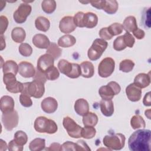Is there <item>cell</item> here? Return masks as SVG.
I'll use <instances>...</instances> for the list:
<instances>
[{
    "label": "cell",
    "instance_id": "obj_16",
    "mask_svg": "<svg viewBox=\"0 0 151 151\" xmlns=\"http://www.w3.org/2000/svg\"><path fill=\"white\" fill-rule=\"evenodd\" d=\"M41 107L44 112L48 114L53 113L58 108V102L54 98L48 97L42 100Z\"/></svg>",
    "mask_w": 151,
    "mask_h": 151
},
{
    "label": "cell",
    "instance_id": "obj_54",
    "mask_svg": "<svg viewBox=\"0 0 151 151\" xmlns=\"http://www.w3.org/2000/svg\"><path fill=\"white\" fill-rule=\"evenodd\" d=\"M45 150L50 151H60L61 150V145L58 143H53L48 147H47Z\"/></svg>",
    "mask_w": 151,
    "mask_h": 151
},
{
    "label": "cell",
    "instance_id": "obj_23",
    "mask_svg": "<svg viewBox=\"0 0 151 151\" xmlns=\"http://www.w3.org/2000/svg\"><path fill=\"white\" fill-rule=\"evenodd\" d=\"M100 107L102 114L106 117L112 116L114 113V104L111 100H105L102 99L100 102Z\"/></svg>",
    "mask_w": 151,
    "mask_h": 151
},
{
    "label": "cell",
    "instance_id": "obj_9",
    "mask_svg": "<svg viewBox=\"0 0 151 151\" xmlns=\"http://www.w3.org/2000/svg\"><path fill=\"white\" fill-rule=\"evenodd\" d=\"M114 68V60L110 57L104 58L99 64L98 74L101 77L107 78L112 74Z\"/></svg>",
    "mask_w": 151,
    "mask_h": 151
},
{
    "label": "cell",
    "instance_id": "obj_33",
    "mask_svg": "<svg viewBox=\"0 0 151 151\" xmlns=\"http://www.w3.org/2000/svg\"><path fill=\"white\" fill-rule=\"evenodd\" d=\"M46 53L50 54L52 56L54 60H56L61 56L62 54V50L55 42H51L47 49Z\"/></svg>",
    "mask_w": 151,
    "mask_h": 151
},
{
    "label": "cell",
    "instance_id": "obj_25",
    "mask_svg": "<svg viewBox=\"0 0 151 151\" xmlns=\"http://www.w3.org/2000/svg\"><path fill=\"white\" fill-rule=\"evenodd\" d=\"M76 42V38L70 34H66L61 37L58 40V45L63 48H68L73 46Z\"/></svg>",
    "mask_w": 151,
    "mask_h": 151
},
{
    "label": "cell",
    "instance_id": "obj_34",
    "mask_svg": "<svg viewBox=\"0 0 151 151\" xmlns=\"http://www.w3.org/2000/svg\"><path fill=\"white\" fill-rule=\"evenodd\" d=\"M130 125L133 129L144 128L146 126L145 121L143 118L138 114L133 116L130 120Z\"/></svg>",
    "mask_w": 151,
    "mask_h": 151
},
{
    "label": "cell",
    "instance_id": "obj_20",
    "mask_svg": "<svg viewBox=\"0 0 151 151\" xmlns=\"http://www.w3.org/2000/svg\"><path fill=\"white\" fill-rule=\"evenodd\" d=\"M136 86L140 88L147 87L150 83V76L149 73H139L134 79V83Z\"/></svg>",
    "mask_w": 151,
    "mask_h": 151
},
{
    "label": "cell",
    "instance_id": "obj_3",
    "mask_svg": "<svg viewBox=\"0 0 151 151\" xmlns=\"http://www.w3.org/2000/svg\"><path fill=\"white\" fill-rule=\"evenodd\" d=\"M57 66L59 71L69 78H77L81 76V68L78 64L62 59L59 61Z\"/></svg>",
    "mask_w": 151,
    "mask_h": 151
},
{
    "label": "cell",
    "instance_id": "obj_38",
    "mask_svg": "<svg viewBox=\"0 0 151 151\" xmlns=\"http://www.w3.org/2000/svg\"><path fill=\"white\" fill-rule=\"evenodd\" d=\"M96 133V129L93 126H84L82 129L81 137L87 139L93 138Z\"/></svg>",
    "mask_w": 151,
    "mask_h": 151
},
{
    "label": "cell",
    "instance_id": "obj_39",
    "mask_svg": "<svg viewBox=\"0 0 151 151\" xmlns=\"http://www.w3.org/2000/svg\"><path fill=\"white\" fill-rule=\"evenodd\" d=\"M108 30L110 34L113 37L120 34L123 30V27L122 24L117 22L113 23L107 27Z\"/></svg>",
    "mask_w": 151,
    "mask_h": 151
},
{
    "label": "cell",
    "instance_id": "obj_55",
    "mask_svg": "<svg viewBox=\"0 0 151 151\" xmlns=\"http://www.w3.org/2000/svg\"><path fill=\"white\" fill-rule=\"evenodd\" d=\"M143 103L145 106H150L151 102H150V92L147 93L143 100Z\"/></svg>",
    "mask_w": 151,
    "mask_h": 151
},
{
    "label": "cell",
    "instance_id": "obj_45",
    "mask_svg": "<svg viewBox=\"0 0 151 151\" xmlns=\"http://www.w3.org/2000/svg\"><path fill=\"white\" fill-rule=\"evenodd\" d=\"M84 13L83 12H78L76 13L74 17V22L76 27H80V28H83L84 27L83 24V17H84Z\"/></svg>",
    "mask_w": 151,
    "mask_h": 151
},
{
    "label": "cell",
    "instance_id": "obj_42",
    "mask_svg": "<svg viewBox=\"0 0 151 151\" xmlns=\"http://www.w3.org/2000/svg\"><path fill=\"white\" fill-rule=\"evenodd\" d=\"M47 79L48 80H55L57 79L60 76V73L58 69L53 66L50 69H49L46 73H45Z\"/></svg>",
    "mask_w": 151,
    "mask_h": 151
},
{
    "label": "cell",
    "instance_id": "obj_1",
    "mask_svg": "<svg viewBox=\"0 0 151 151\" xmlns=\"http://www.w3.org/2000/svg\"><path fill=\"white\" fill-rule=\"evenodd\" d=\"M151 132L148 129H140L134 132L128 140V146L131 151H150Z\"/></svg>",
    "mask_w": 151,
    "mask_h": 151
},
{
    "label": "cell",
    "instance_id": "obj_37",
    "mask_svg": "<svg viewBox=\"0 0 151 151\" xmlns=\"http://www.w3.org/2000/svg\"><path fill=\"white\" fill-rule=\"evenodd\" d=\"M134 66V62L129 59L122 60L119 64V70L124 73H129L132 71Z\"/></svg>",
    "mask_w": 151,
    "mask_h": 151
},
{
    "label": "cell",
    "instance_id": "obj_43",
    "mask_svg": "<svg viewBox=\"0 0 151 151\" xmlns=\"http://www.w3.org/2000/svg\"><path fill=\"white\" fill-rule=\"evenodd\" d=\"M19 102L21 105L25 107H29L32 105V101L31 99V97L23 93H21L19 96Z\"/></svg>",
    "mask_w": 151,
    "mask_h": 151
},
{
    "label": "cell",
    "instance_id": "obj_35",
    "mask_svg": "<svg viewBox=\"0 0 151 151\" xmlns=\"http://www.w3.org/2000/svg\"><path fill=\"white\" fill-rule=\"evenodd\" d=\"M41 8L44 12L52 14L56 8V2L54 0H44L41 3Z\"/></svg>",
    "mask_w": 151,
    "mask_h": 151
},
{
    "label": "cell",
    "instance_id": "obj_49",
    "mask_svg": "<svg viewBox=\"0 0 151 151\" xmlns=\"http://www.w3.org/2000/svg\"><path fill=\"white\" fill-rule=\"evenodd\" d=\"M61 150H77L76 143L67 141L61 145Z\"/></svg>",
    "mask_w": 151,
    "mask_h": 151
},
{
    "label": "cell",
    "instance_id": "obj_6",
    "mask_svg": "<svg viewBox=\"0 0 151 151\" xmlns=\"http://www.w3.org/2000/svg\"><path fill=\"white\" fill-rule=\"evenodd\" d=\"M107 42L101 38L94 40L87 52L88 58L91 61H96L99 59L107 48Z\"/></svg>",
    "mask_w": 151,
    "mask_h": 151
},
{
    "label": "cell",
    "instance_id": "obj_51",
    "mask_svg": "<svg viewBox=\"0 0 151 151\" xmlns=\"http://www.w3.org/2000/svg\"><path fill=\"white\" fill-rule=\"evenodd\" d=\"M77 151L78 150H90V148L88 147L87 144L83 140H78L77 143Z\"/></svg>",
    "mask_w": 151,
    "mask_h": 151
},
{
    "label": "cell",
    "instance_id": "obj_53",
    "mask_svg": "<svg viewBox=\"0 0 151 151\" xmlns=\"http://www.w3.org/2000/svg\"><path fill=\"white\" fill-rule=\"evenodd\" d=\"M104 1H89V3H90L93 7L97 9H103L104 5Z\"/></svg>",
    "mask_w": 151,
    "mask_h": 151
},
{
    "label": "cell",
    "instance_id": "obj_21",
    "mask_svg": "<svg viewBox=\"0 0 151 151\" xmlns=\"http://www.w3.org/2000/svg\"><path fill=\"white\" fill-rule=\"evenodd\" d=\"M98 23V17L93 12H88L84 14L83 24L84 27L93 28L95 27Z\"/></svg>",
    "mask_w": 151,
    "mask_h": 151
},
{
    "label": "cell",
    "instance_id": "obj_46",
    "mask_svg": "<svg viewBox=\"0 0 151 151\" xmlns=\"http://www.w3.org/2000/svg\"><path fill=\"white\" fill-rule=\"evenodd\" d=\"M33 80L38 81H40V82H41V83L45 84V83L46 82L47 79L45 73L41 72V71H40L39 70H38L37 68V70L35 71V74L34 76L33 77Z\"/></svg>",
    "mask_w": 151,
    "mask_h": 151
},
{
    "label": "cell",
    "instance_id": "obj_44",
    "mask_svg": "<svg viewBox=\"0 0 151 151\" xmlns=\"http://www.w3.org/2000/svg\"><path fill=\"white\" fill-rule=\"evenodd\" d=\"M123 37L126 47H128L129 48L133 47L135 42V40L133 36L130 32H126V33L123 35Z\"/></svg>",
    "mask_w": 151,
    "mask_h": 151
},
{
    "label": "cell",
    "instance_id": "obj_19",
    "mask_svg": "<svg viewBox=\"0 0 151 151\" xmlns=\"http://www.w3.org/2000/svg\"><path fill=\"white\" fill-rule=\"evenodd\" d=\"M74 110L79 116H83L89 111V104L84 99H77L74 103Z\"/></svg>",
    "mask_w": 151,
    "mask_h": 151
},
{
    "label": "cell",
    "instance_id": "obj_10",
    "mask_svg": "<svg viewBox=\"0 0 151 151\" xmlns=\"http://www.w3.org/2000/svg\"><path fill=\"white\" fill-rule=\"evenodd\" d=\"M32 11L31 6L27 3L21 4L13 14L14 21L18 24H22L25 22L27 17L29 15Z\"/></svg>",
    "mask_w": 151,
    "mask_h": 151
},
{
    "label": "cell",
    "instance_id": "obj_18",
    "mask_svg": "<svg viewBox=\"0 0 151 151\" xmlns=\"http://www.w3.org/2000/svg\"><path fill=\"white\" fill-rule=\"evenodd\" d=\"M33 44L37 48L41 49H47L50 44L48 38L44 34H35L32 40Z\"/></svg>",
    "mask_w": 151,
    "mask_h": 151
},
{
    "label": "cell",
    "instance_id": "obj_17",
    "mask_svg": "<svg viewBox=\"0 0 151 151\" xmlns=\"http://www.w3.org/2000/svg\"><path fill=\"white\" fill-rule=\"evenodd\" d=\"M14 99L9 96H4L1 99V110L3 114L12 112L14 110Z\"/></svg>",
    "mask_w": 151,
    "mask_h": 151
},
{
    "label": "cell",
    "instance_id": "obj_15",
    "mask_svg": "<svg viewBox=\"0 0 151 151\" xmlns=\"http://www.w3.org/2000/svg\"><path fill=\"white\" fill-rule=\"evenodd\" d=\"M126 94L130 101L133 102L138 101L142 97V90L134 83H131L127 86Z\"/></svg>",
    "mask_w": 151,
    "mask_h": 151
},
{
    "label": "cell",
    "instance_id": "obj_27",
    "mask_svg": "<svg viewBox=\"0 0 151 151\" xmlns=\"http://www.w3.org/2000/svg\"><path fill=\"white\" fill-rule=\"evenodd\" d=\"M35 25L37 29L42 32H46L50 28V22L48 18L42 16H40L36 18L35 21Z\"/></svg>",
    "mask_w": 151,
    "mask_h": 151
},
{
    "label": "cell",
    "instance_id": "obj_58",
    "mask_svg": "<svg viewBox=\"0 0 151 151\" xmlns=\"http://www.w3.org/2000/svg\"><path fill=\"white\" fill-rule=\"evenodd\" d=\"M145 116L149 119H150V109H148V110H145Z\"/></svg>",
    "mask_w": 151,
    "mask_h": 151
},
{
    "label": "cell",
    "instance_id": "obj_31",
    "mask_svg": "<svg viewBox=\"0 0 151 151\" xmlns=\"http://www.w3.org/2000/svg\"><path fill=\"white\" fill-rule=\"evenodd\" d=\"M118 6V2L115 0H104L103 10L109 14H114L117 12Z\"/></svg>",
    "mask_w": 151,
    "mask_h": 151
},
{
    "label": "cell",
    "instance_id": "obj_41",
    "mask_svg": "<svg viewBox=\"0 0 151 151\" xmlns=\"http://www.w3.org/2000/svg\"><path fill=\"white\" fill-rule=\"evenodd\" d=\"M126 45L124 42L123 35L117 37L113 42V48L117 51H120L124 50Z\"/></svg>",
    "mask_w": 151,
    "mask_h": 151
},
{
    "label": "cell",
    "instance_id": "obj_29",
    "mask_svg": "<svg viewBox=\"0 0 151 151\" xmlns=\"http://www.w3.org/2000/svg\"><path fill=\"white\" fill-rule=\"evenodd\" d=\"M83 123L84 126H95L98 122L97 116L93 112H88L83 116Z\"/></svg>",
    "mask_w": 151,
    "mask_h": 151
},
{
    "label": "cell",
    "instance_id": "obj_26",
    "mask_svg": "<svg viewBox=\"0 0 151 151\" xmlns=\"http://www.w3.org/2000/svg\"><path fill=\"white\" fill-rule=\"evenodd\" d=\"M26 33L21 27H15L11 32V38L17 43H22L25 39Z\"/></svg>",
    "mask_w": 151,
    "mask_h": 151
},
{
    "label": "cell",
    "instance_id": "obj_8",
    "mask_svg": "<svg viewBox=\"0 0 151 151\" xmlns=\"http://www.w3.org/2000/svg\"><path fill=\"white\" fill-rule=\"evenodd\" d=\"M63 124L68 134L73 138L81 137L82 127L71 117L66 116L63 119Z\"/></svg>",
    "mask_w": 151,
    "mask_h": 151
},
{
    "label": "cell",
    "instance_id": "obj_36",
    "mask_svg": "<svg viewBox=\"0 0 151 151\" xmlns=\"http://www.w3.org/2000/svg\"><path fill=\"white\" fill-rule=\"evenodd\" d=\"M14 140L17 145L23 147L28 141V136L25 132L22 130H18L14 134Z\"/></svg>",
    "mask_w": 151,
    "mask_h": 151
},
{
    "label": "cell",
    "instance_id": "obj_56",
    "mask_svg": "<svg viewBox=\"0 0 151 151\" xmlns=\"http://www.w3.org/2000/svg\"><path fill=\"white\" fill-rule=\"evenodd\" d=\"M0 141H1V142H0V146H1L0 150H2V151L6 150V149H7V147H8V146L6 145V142L4 140H3L2 139H1Z\"/></svg>",
    "mask_w": 151,
    "mask_h": 151
},
{
    "label": "cell",
    "instance_id": "obj_7",
    "mask_svg": "<svg viewBox=\"0 0 151 151\" xmlns=\"http://www.w3.org/2000/svg\"><path fill=\"white\" fill-rule=\"evenodd\" d=\"M121 90L120 85L116 81H110L107 85L101 86L99 90V94L103 100H112L115 95Z\"/></svg>",
    "mask_w": 151,
    "mask_h": 151
},
{
    "label": "cell",
    "instance_id": "obj_28",
    "mask_svg": "<svg viewBox=\"0 0 151 151\" xmlns=\"http://www.w3.org/2000/svg\"><path fill=\"white\" fill-rule=\"evenodd\" d=\"M3 73H12L15 75L18 72V65L17 63L13 60H7L6 61L4 65L2 66Z\"/></svg>",
    "mask_w": 151,
    "mask_h": 151
},
{
    "label": "cell",
    "instance_id": "obj_40",
    "mask_svg": "<svg viewBox=\"0 0 151 151\" xmlns=\"http://www.w3.org/2000/svg\"><path fill=\"white\" fill-rule=\"evenodd\" d=\"M19 53L24 57H29L32 53L31 46L27 43H21L18 48Z\"/></svg>",
    "mask_w": 151,
    "mask_h": 151
},
{
    "label": "cell",
    "instance_id": "obj_5",
    "mask_svg": "<svg viewBox=\"0 0 151 151\" xmlns=\"http://www.w3.org/2000/svg\"><path fill=\"white\" fill-rule=\"evenodd\" d=\"M44 84L35 80L24 83V88L21 93L36 99L41 98L44 94Z\"/></svg>",
    "mask_w": 151,
    "mask_h": 151
},
{
    "label": "cell",
    "instance_id": "obj_13",
    "mask_svg": "<svg viewBox=\"0 0 151 151\" xmlns=\"http://www.w3.org/2000/svg\"><path fill=\"white\" fill-rule=\"evenodd\" d=\"M76 25L74 24L73 17L71 16H65L63 17L60 21L59 28L61 32L64 34H69L73 32Z\"/></svg>",
    "mask_w": 151,
    "mask_h": 151
},
{
    "label": "cell",
    "instance_id": "obj_47",
    "mask_svg": "<svg viewBox=\"0 0 151 151\" xmlns=\"http://www.w3.org/2000/svg\"><path fill=\"white\" fill-rule=\"evenodd\" d=\"M100 37L104 40H110L112 38L113 36L109 32L107 27L102 28L99 32Z\"/></svg>",
    "mask_w": 151,
    "mask_h": 151
},
{
    "label": "cell",
    "instance_id": "obj_12",
    "mask_svg": "<svg viewBox=\"0 0 151 151\" xmlns=\"http://www.w3.org/2000/svg\"><path fill=\"white\" fill-rule=\"evenodd\" d=\"M54 58L49 54H44L41 55L37 61V68L42 73H46L54 66Z\"/></svg>",
    "mask_w": 151,
    "mask_h": 151
},
{
    "label": "cell",
    "instance_id": "obj_22",
    "mask_svg": "<svg viewBox=\"0 0 151 151\" xmlns=\"http://www.w3.org/2000/svg\"><path fill=\"white\" fill-rule=\"evenodd\" d=\"M81 68V76L84 78H90L94 74V67L92 63L86 61L80 65Z\"/></svg>",
    "mask_w": 151,
    "mask_h": 151
},
{
    "label": "cell",
    "instance_id": "obj_30",
    "mask_svg": "<svg viewBox=\"0 0 151 151\" xmlns=\"http://www.w3.org/2000/svg\"><path fill=\"white\" fill-rule=\"evenodd\" d=\"M6 88L8 91L12 93H22L24 88V83L15 80L6 84Z\"/></svg>",
    "mask_w": 151,
    "mask_h": 151
},
{
    "label": "cell",
    "instance_id": "obj_48",
    "mask_svg": "<svg viewBox=\"0 0 151 151\" xmlns=\"http://www.w3.org/2000/svg\"><path fill=\"white\" fill-rule=\"evenodd\" d=\"M0 34L1 35H3L5 31L6 30V28L8 25V18L4 15H1L0 17Z\"/></svg>",
    "mask_w": 151,
    "mask_h": 151
},
{
    "label": "cell",
    "instance_id": "obj_57",
    "mask_svg": "<svg viewBox=\"0 0 151 151\" xmlns=\"http://www.w3.org/2000/svg\"><path fill=\"white\" fill-rule=\"evenodd\" d=\"M5 40L3 35H1V51L3 50L5 48Z\"/></svg>",
    "mask_w": 151,
    "mask_h": 151
},
{
    "label": "cell",
    "instance_id": "obj_50",
    "mask_svg": "<svg viewBox=\"0 0 151 151\" xmlns=\"http://www.w3.org/2000/svg\"><path fill=\"white\" fill-rule=\"evenodd\" d=\"M23 149V147L17 145L14 139L11 140L8 145V149L10 151H22Z\"/></svg>",
    "mask_w": 151,
    "mask_h": 151
},
{
    "label": "cell",
    "instance_id": "obj_32",
    "mask_svg": "<svg viewBox=\"0 0 151 151\" xmlns=\"http://www.w3.org/2000/svg\"><path fill=\"white\" fill-rule=\"evenodd\" d=\"M45 147V140L41 138H35L29 145V149L31 151H40Z\"/></svg>",
    "mask_w": 151,
    "mask_h": 151
},
{
    "label": "cell",
    "instance_id": "obj_2",
    "mask_svg": "<svg viewBox=\"0 0 151 151\" xmlns=\"http://www.w3.org/2000/svg\"><path fill=\"white\" fill-rule=\"evenodd\" d=\"M34 127L35 130L38 133H45L54 134L57 132L58 126L56 123L44 116L38 117L35 122Z\"/></svg>",
    "mask_w": 151,
    "mask_h": 151
},
{
    "label": "cell",
    "instance_id": "obj_4",
    "mask_svg": "<svg viewBox=\"0 0 151 151\" xmlns=\"http://www.w3.org/2000/svg\"><path fill=\"white\" fill-rule=\"evenodd\" d=\"M126 137L122 133L106 135L103 139L104 145L110 150H119L122 149L125 145Z\"/></svg>",
    "mask_w": 151,
    "mask_h": 151
},
{
    "label": "cell",
    "instance_id": "obj_14",
    "mask_svg": "<svg viewBox=\"0 0 151 151\" xmlns=\"http://www.w3.org/2000/svg\"><path fill=\"white\" fill-rule=\"evenodd\" d=\"M35 71L34 65L28 61H21L18 64V73L23 77H33Z\"/></svg>",
    "mask_w": 151,
    "mask_h": 151
},
{
    "label": "cell",
    "instance_id": "obj_24",
    "mask_svg": "<svg viewBox=\"0 0 151 151\" xmlns=\"http://www.w3.org/2000/svg\"><path fill=\"white\" fill-rule=\"evenodd\" d=\"M122 25L123 29L124 28L126 31L129 32H133L138 28L136 18L133 16L127 17L123 21Z\"/></svg>",
    "mask_w": 151,
    "mask_h": 151
},
{
    "label": "cell",
    "instance_id": "obj_11",
    "mask_svg": "<svg viewBox=\"0 0 151 151\" xmlns=\"http://www.w3.org/2000/svg\"><path fill=\"white\" fill-rule=\"evenodd\" d=\"M18 114L15 110L10 113H2V122L5 129L8 131H11L17 127L18 124Z\"/></svg>",
    "mask_w": 151,
    "mask_h": 151
},
{
    "label": "cell",
    "instance_id": "obj_52",
    "mask_svg": "<svg viewBox=\"0 0 151 151\" xmlns=\"http://www.w3.org/2000/svg\"><path fill=\"white\" fill-rule=\"evenodd\" d=\"M133 34L134 36L138 40H141L143 39L145 35V31L140 28H137L135 31L133 32Z\"/></svg>",
    "mask_w": 151,
    "mask_h": 151
}]
</instances>
